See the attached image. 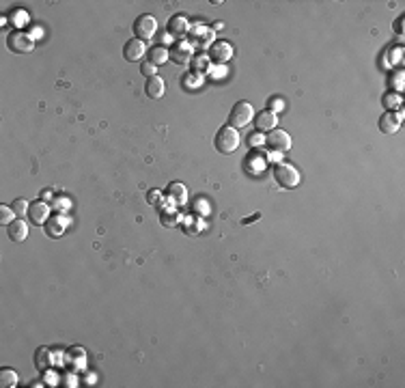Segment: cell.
I'll list each match as a JSON object with an SVG mask.
<instances>
[{"label": "cell", "instance_id": "cell-4", "mask_svg": "<svg viewBox=\"0 0 405 388\" xmlns=\"http://www.w3.org/2000/svg\"><path fill=\"white\" fill-rule=\"evenodd\" d=\"M134 37L140 39V41H149V39H153V35L158 33V19L153 15H140L136 17V22H134Z\"/></svg>", "mask_w": 405, "mask_h": 388}, {"label": "cell", "instance_id": "cell-6", "mask_svg": "<svg viewBox=\"0 0 405 388\" xmlns=\"http://www.w3.org/2000/svg\"><path fill=\"white\" fill-rule=\"evenodd\" d=\"M265 144H267L269 151H274V153H285V151L291 149V136H289L285 130H278V128H276V130H272V132H267Z\"/></svg>", "mask_w": 405, "mask_h": 388}, {"label": "cell", "instance_id": "cell-32", "mask_svg": "<svg viewBox=\"0 0 405 388\" xmlns=\"http://www.w3.org/2000/svg\"><path fill=\"white\" fill-rule=\"evenodd\" d=\"M248 142H250V147H259V144H263V138L259 134H250L248 136Z\"/></svg>", "mask_w": 405, "mask_h": 388}, {"label": "cell", "instance_id": "cell-7", "mask_svg": "<svg viewBox=\"0 0 405 388\" xmlns=\"http://www.w3.org/2000/svg\"><path fill=\"white\" fill-rule=\"evenodd\" d=\"M28 216H31L33 225L41 227L50 220V207H47L45 201H35V203H31V207H28Z\"/></svg>", "mask_w": 405, "mask_h": 388}, {"label": "cell", "instance_id": "cell-2", "mask_svg": "<svg viewBox=\"0 0 405 388\" xmlns=\"http://www.w3.org/2000/svg\"><path fill=\"white\" fill-rule=\"evenodd\" d=\"M214 144H216V149L220 153H224V155L237 151V147H239V134H237V130L231 128V125H226V128H220L218 134H216Z\"/></svg>", "mask_w": 405, "mask_h": 388}, {"label": "cell", "instance_id": "cell-29", "mask_svg": "<svg viewBox=\"0 0 405 388\" xmlns=\"http://www.w3.org/2000/svg\"><path fill=\"white\" fill-rule=\"evenodd\" d=\"M209 56H196L194 58V67L196 69H209Z\"/></svg>", "mask_w": 405, "mask_h": 388}, {"label": "cell", "instance_id": "cell-36", "mask_svg": "<svg viewBox=\"0 0 405 388\" xmlns=\"http://www.w3.org/2000/svg\"><path fill=\"white\" fill-rule=\"evenodd\" d=\"M259 218H261V213H255V216H250V218H244V225H248V222H255Z\"/></svg>", "mask_w": 405, "mask_h": 388}, {"label": "cell", "instance_id": "cell-20", "mask_svg": "<svg viewBox=\"0 0 405 388\" xmlns=\"http://www.w3.org/2000/svg\"><path fill=\"white\" fill-rule=\"evenodd\" d=\"M170 58V54H168V50L166 47H162V45H156V47H151V54H149V61L153 63V65H164Z\"/></svg>", "mask_w": 405, "mask_h": 388}, {"label": "cell", "instance_id": "cell-5", "mask_svg": "<svg viewBox=\"0 0 405 388\" xmlns=\"http://www.w3.org/2000/svg\"><path fill=\"white\" fill-rule=\"evenodd\" d=\"M7 47L13 54H31L35 47V39L31 35H26L22 31H15L7 37Z\"/></svg>", "mask_w": 405, "mask_h": 388}, {"label": "cell", "instance_id": "cell-16", "mask_svg": "<svg viewBox=\"0 0 405 388\" xmlns=\"http://www.w3.org/2000/svg\"><path fill=\"white\" fill-rule=\"evenodd\" d=\"M188 31H190V24H188L186 15H175L168 22V33L170 35H186Z\"/></svg>", "mask_w": 405, "mask_h": 388}, {"label": "cell", "instance_id": "cell-12", "mask_svg": "<svg viewBox=\"0 0 405 388\" xmlns=\"http://www.w3.org/2000/svg\"><path fill=\"white\" fill-rule=\"evenodd\" d=\"M168 54H170V58L175 63H179V65H186L190 58H192V45L190 43H186V41H177L175 45L168 50Z\"/></svg>", "mask_w": 405, "mask_h": 388}, {"label": "cell", "instance_id": "cell-22", "mask_svg": "<svg viewBox=\"0 0 405 388\" xmlns=\"http://www.w3.org/2000/svg\"><path fill=\"white\" fill-rule=\"evenodd\" d=\"M13 220H15V211H13V207L0 205V225H3V227H9Z\"/></svg>", "mask_w": 405, "mask_h": 388}, {"label": "cell", "instance_id": "cell-19", "mask_svg": "<svg viewBox=\"0 0 405 388\" xmlns=\"http://www.w3.org/2000/svg\"><path fill=\"white\" fill-rule=\"evenodd\" d=\"M65 218H50L45 222V233L47 235H52V237H59V235H63V231H65Z\"/></svg>", "mask_w": 405, "mask_h": 388}, {"label": "cell", "instance_id": "cell-27", "mask_svg": "<svg viewBox=\"0 0 405 388\" xmlns=\"http://www.w3.org/2000/svg\"><path fill=\"white\" fill-rule=\"evenodd\" d=\"M390 86H394L397 91L403 89V71H397L394 76H390Z\"/></svg>", "mask_w": 405, "mask_h": 388}, {"label": "cell", "instance_id": "cell-1", "mask_svg": "<svg viewBox=\"0 0 405 388\" xmlns=\"http://www.w3.org/2000/svg\"><path fill=\"white\" fill-rule=\"evenodd\" d=\"M274 179H276L278 186L285 188V190H293V188L300 186V173H297V168L289 162H278L276 164Z\"/></svg>", "mask_w": 405, "mask_h": 388}, {"label": "cell", "instance_id": "cell-11", "mask_svg": "<svg viewBox=\"0 0 405 388\" xmlns=\"http://www.w3.org/2000/svg\"><path fill=\"white\" fill-rule=\"evenodd\" d=\"M231 56H233V47H231L226 41H216L209 47V61L211 63H226Z\"/></svg>", "mask_w": 405, "mask_h": 388}, {"label": "cell", "instance_id": "cell-14", "mask_svg": "<svg viewBox=\"0 0 405 388\" xmlns=\"http://www.w3.org/2000/svg\"><path fill=\"white\" fill-rule=\"evenodd\" d=\"M166 91V86H164V80L160 76H153V78H147V82H144V93H147L151 100H160Z\"/></svg>", "mask_w": 405, "mask_h": 388}, {"label": "cell", "instance_id": "cell-33", "mask_svg": "<svg viewBox=\"0 0 405 388\" xmlns=\"http://www.w3.org/2000/svg\"><path fill=\"white\" fill-rule=\"evenodd\" d=\"M160 199H162V192H160V190H151V192L147 194V201H149V203H158Z\"/></svg>", "mask_w": 405, "mask_h": 388}, {"label": "cell", "instance_id": "cell-3", "mask_svg": "<svg viewBox=\"0 0 405 388\" xmlns=\"http://www.w3.org/2000/svg\"><path fill=\"white\" fill-rule=\"evenodd\" d=\"M255 119V108L248 102H237L233 106V110L229 114V125L235 130H242L246 125H250V121Z\"/></svg>", "mask_w": 405, "mask_h": 388}, {"label": "cell", "instance_id": "cell-25", "mask_svg": "<svg viewBox=\"0 0 405 388\" xmlns=\"http://www.w3.org/2000/svg\"><path fill=\"white\" fill-rule=\"evenodd\" d=\"M9 17H11V24H13V26H17V28H22V26H26V24H28V17H26V13H24V11H13Z\"/></svg>", "mask_w": 405, "mask_h": 388}, {"label": "cell", "instance_id": "cell-13", "mask_svg": "<svg viewBox=\"0 0 405 388\" xmlns=\"http://www.w3.org/2000/svg\"><path fill=\"white\" fill-rule=\"evenodd\" d=\"M7 233H9V237H11V241H15V244L24 241L28 237V225H26V220H22V218L13 220L11 225L7 227Z\"/></svg>", "mask_w": 405, "mask_h": 388}, {"label": "cell", "instance_id": "cell-17", "mask_svg": "<svg viewBox=\"0 0 405 388\" xmlns=\"http://www.w3.org/2000/svg\"><path fill=\"white\" fill-rule=\"evenodd\" d=\"M166 192H168V199L179 203V205H183V203L188 201V188L183 186V183H170Z\"/></svg>", "mask_w": 405, "mask_h": 388}, {"label": "cell", "instance_id": "cell-8", "mask_svg": "<svg viewBox=\"0 0 405 388\" xmlns=\"http://www.w3.org/2000/svg\"><path fill=\"white\" fill-rule=\"evenodd\" d=\"M401 121H403V110H397L394 114L392 112H384L379 116V130L384 134H394V132L399 130Z\"/></svg>", "mask_w": 405, "mask_h": 388}, {"label": "cell", "instance_id": "cell-24", "mask_svg": "<svg viewBox=\"0 0 405 388\" xmlns=\"http://www.w3.org/2000/svg\"><path fill=\"white\" fill-rule=\"evenodd\" d=\"M384 106L388 108V112H392V106H394V108H399V106H401V97L392 95V93H386L384 95Z\"/></svg>", "mask_w": 405, "mask_h": 388}, {"label": "cell", "instance_id": "cell-28", "mask_svg": "<svg viewBox=\"0 0 405 388\" xmlns=\"http://www.w3.org/2000/svg\"><path fill=\"white\" fill-rule=\"evenodd\" d=\"M160 222H162L164 227H170V225H175V222H177V216H175V213H166V211H162Z\"/></svg>", "mask_w": 405, "mask_h": 388}, {"label": "cell", "instance_id": "cell-21", "mask_svg": "<svg viewBox=\"0 0 405 388\" xmlns=\"http://www.w3.org/2000/svg\"><path fill=\"white\" fill-rule=\"evenodd\" d=\"M0 386L3 388L17 386V373L13 371V369H3V371H0Z\"/></svg>", "mask_w": 405, "mask_h": 388}, {"label": "cell", "instance_id": "cell-9", "mask_svg": "<svg viewBox=\"0 0 405 388\" xmlns=\"http://www.w3.org/2000/svg\"><path fill=\"white\" fill-rule=\"evenodd\" d=\"M123 56L128 63H138L144 56V41H140V39H130V41L123 45Z\"/></svg>", "mask_w": 405, "mask_h": 388}, {"label": "cell", "instance_id": "cell-34", "mask_svg": "<svg viewBox=\"0 0 405 388\" xmlns=\"http://www.w3.org/2000/svg\"><path fill=\"white\" fill-rule=\"evenodd\" d=\"M403 22H405V19H403V17H399V19H397V24H394V31H397L399 35H403Z\"/></svg>", "mask_w": 405, "mask_h": 388}, {"label": "cell", "instance_id": "cell-35", "mask_svg": "<svg viewBox=\"0 0 405 388\" xmlns=\"http://www.w3.org/2000/svg\"><path fill=\"white\" fill-rule=\"evenodd\" d=\"M50 199H52V192L50 190H43L41 192V201H50Z\"/></svg>", "mask_w": 405, "mask_h": 388}, {"label": "cell", "instance_id": "cell-23", "mask_svg": "<svg viewBox=\"0 0 405 388\" xmlns=\"http://www.w3.org/2000/svg\"><path fill=\"white\" fill-rule=\"evenodd\" d=\"M13 211H15V216H20V218H24V216H28V203L24 201V199H17V201H13Z\"/></svg>", "mask_w": 405, "mask_h": 388}, {"label": "cell", "instance_id": "cell-30", "mask_svg": "<svg viewBox=\"0 0 405 388\" xmlns=\"http://www.w3.org/2000/svg\"><path fill=\"white\" fill-rule=\"evenodd\" d=\"M267 108H272V112L276 114V112L285 110V104H283V100H269L267 102Z\"/></svg>", "mask_w": 405, "mask_h": 388}, {"label": "cell", "instance_id": "cell-31", "mask_svg": "<svg viewBox=\"0 0 405 388\" xmlns=\"http://www.w3.org/2000/svg\"><path fill=\"white\" fill-rule=\"evenodd\" d=\"M198 82H200V74H194V76L183 78V80H181V84H183V86H196Z\"/></svg>", "mask_w": 405, "mask_h": 388}, {"label": "cell", "instance_id": "cell-15", "mask_svg": "<svg viewBox=\"0 0 405 388\" xmlns=\"http://www.w3.org/2000/svg\"><path fill=\"white\" fill-rule=\"evenodd\" d=\"M33 360H35V367L39 369L41 373H45L47 369L52 367V352H50L47 347H39V349L35 352V358H33Z\"/></svg>", "mask_w": 405, "mask_h": 388}, {"label": "cell", "instance_id": "cell-10", "mask_svg": "<svg viewBox=\"0 0 405 388\" xmlns=\"http://www.w3.org/2000/svg\"><path fill=\"white\" fill-rule=\"evenodd\" d=\"M252 121H255V128L259 132H272V130H276V125H278V116L272 110H261L259 114H255Z\"/></svg>", "mask_w": 405, "mask_h": 388}, {"label": "cell", "instance_id": "cell-18", "mask_svg": "<svg viewBox=\"0 0 405 388\" xmlns=\"http://www.w3.org/2000/svg\"><path fill=\"white\" fill-rule=\"evenodd\" d=\"M244 166H246V171H248L250 175H255V173H261V171H263L265 162H263V158H261L259 153H248Z\"/></svg>", "mask_w": 405, "mask_h": 388}, {"label": "cell", "instance_id": "cell-26", "mask_svg": "<svg viewBox=\"0 0 405 388\" xmlns=\"http://www.w3.org/2000/svg\"><path fill=\"white\" fill-rule=\"evenodd\" d=\"M140 74L144 76V78H153L158 74V67L153 65L151 61H144V63H140Z\"/></svg>", "mask_w": 405, "mask_h": 388}]
</instances>
